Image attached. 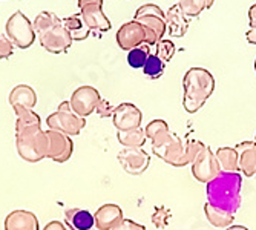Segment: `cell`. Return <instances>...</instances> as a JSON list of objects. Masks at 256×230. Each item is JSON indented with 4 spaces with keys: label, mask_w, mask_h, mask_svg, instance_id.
I'll use <instances>...</instances> for the list:
<instances>
[{
    "label": "cell",
    "mask_w": 256,
    "mask_h": 230,
    "mask_svg": "<svg viewBox=\"0 0 256 230\" xmlns=\"http://www.w3.org/2000/svg\"><path fill=\"white\" fill-rule=\"evenodd\" d=\"M242 175L240 172H220L206 184L207 202L215 209L235 215L241 206Z\"/></svg>",
    "instance_id": "cell-1"
},
{
    "label": "cell",
    "mask_w": 256,
    "mask_h": 230,
    "mask_svg": "<svg viewBox=\"0 0 256 230\" xmlns=\"http://www.w3.org/2000/svg\"><path fill=\"white\" fill-rule=\"evenodd\" d=\"M40 46L51 54H63L72 46V37L63 25V20L51 11H42L32 22Z\"/></svg>",
    "instance_id": "cell-2"
},
{
    "label": "cell",
    "mask_w": 256,
    "mask_h": 230,
    "mask_svg": "<svg viewBox=\"0 0 256 230\" xmlns=\"http://www.w3.org/2000/svg\"><path fill=\"white\" fill-rule=\"evenodd\" d=\"M215 90V78L206 68H190L182 78V108L186 112H198Z\"/></svg>",
    "instance_id": "cell-3"
},
{
    "label": "cell",
    "mask_w": 256,
    "mask_h": 230,
    "mask_svg": "<svg viewBox=\"0 0 256 230\" xmlns=\"http://www.w3.org/2000/svg\"><path fill=\"white\" fill-rule=\"evenodd\" d=\"M202 146L204 143L198 140L182 142L175 132H172L169 140L166 143H162L161 146L152 148V152L164 161V163L175 168H182L194 163V160L198 156Z\"/></svg>",
    "instance_id": "cell-4"
},
{
    "label": "cell",
    "mask_w": 256,
    "mask_h": 230,
    "mask_svg": "<svg viewBox=\"0 0 256 230\" xmlns=\"http://www.w3.org/2000/svg\"><path fill=\"white\" fill-rule=\"evenodd\" d=\"M16 142L18 155L30 163H37L44 156H48L50 138L46 132L40 129V126L16 130Z\"/></svg>",
    "instance_id": "cell-5"
},
{
    "label": "cell",
    "mask_w": 256,
    "mask_h": 230,
    "mask_svg": "<svg viewBox=\"0 0 256 230\" xmlns=\"http://www.w3.org/2000/svg\"><path fill=\"white\" fill-rule=\"evenodd\" d=\"M134 20L140 22L146 28V44L152 46L162 40V36L166 34V14L158 5L146 4L142 5L134 16Z\"/></svg>",
    "instance_id": "cell-6"
},
{
    "label": "cell",
    "mask_w": 256,
    "mask_h": 230,
    "mask_svg": "<svg viewBox=\"0 0 256 230\" xmlns=\"http://www.w3.org/2000/svg\"><path fill=\"white\" fill-rule=\"evenodd\" d=\"M46 123H48L50 129L63 132L69 136L78 135L86 126V120L72 109L69 102L60 103L57 110L46 118Z\"/></svg>",
    "instance_id": "cell-7"
},
{
    "label": "cell",
    "mask_w": 256,
    "mask_h": 230,
    "mask_svg": "<svg viewBox=\"0 0 256 230\" xmlns=\"http://www.w3.org/2000/svg\"><path fill=\"white\" fill-rule=\"evenodd\" d=\"M5 36L14 43L16 48L20 50H28L37 37L32 22L22 11H16L8 18L5 26Z\"/></svg>",
    "instance_id": "cell-8"
},
{
    "label": "cell",
    "mask_w": 256,
    "mask_h": 230,
    "mask_svg": "<svg viewBox=\"0 0 256 230\" xmlns=\"http://www.w3.org/2000/svg\"><path fill=\"white\" fill-rule=\"evenodd\" d=\"M220 172H221V168H220V163L215 156V152L208 146L204 144L201 152L198 154V156L194 160V163H192L194 178L202 184H207L208 181H212Z\"/></svg>",
    "instance_id": "cell-9"
},
{
    "label": "cell",
    "mask_w": 256,
    "mask_h": 230,
    "mask_svg": "<svg viewBox=\"0 0 256 230\" xmlns=\"http://www.w3.org/2000/svg\"><path fill=\"white\" fill-rule=\"evenodd\" d=\"M117 158L129 175H142L150 164V155L143 148H124L118 152Z\"/></svg>",
    "instance_id": "cell-10"
},
{
    "label": "cell",
    "mask_w": 256,
    "mask_h": 230,
    "mask_svg": "<svg viewBox=\"0 0 256 230\" xmlns=\"http://www.w3.org/2000/svg\"><path fill=\"white\" fill-rule=\"evenodd\" d=\"M100 100H102V96L94 86H80L78 89L74 90L69 103H71L72 109L80 115V117L86 118L88 115L96 112Z\"/></svg>",
    "instance_id": "cell-11"
},
{
    "label": "cell",
    "mask_w": 256,
    "mask_h": 230,
    "mask_svg": "<svg viewBox=\"0 0 256 230\" xmlns=\"http://www.w3.org/2000/svg\"><path fill=\"white\" fill-rule=\"evenodd\" d=\"M146 28L136 20L126 22L117 31V44L123 51H130L136 46L146 43Z\"/></svg>",
    "instance_id": "cell-12"
},
{
    "label": "cell",
    "mask_w": 256,
    "mask_h": 230,
    "mask_svg": "<svg viewBox=\"0 0 256 230\" xmlns=\"http://www.w3.org/2000/svg\"><path fill=\"white\" fill-rule=\"evenodd\" d=\"M46 135L50 138V150H48V158L57 161V163H64L71 158L74 152V143L71 136L58 132V130H46Z\"/></svg>",
    "instance_id": "cell-13"
},
{
    "label": "cell",
    "mask_w": 256,
    "mask_h": 230,
    "mask_svg": "<svg viewBox=\"0 0 256 230\" xmlns=\"http://www.w3.org/2000/svg\"><path fill=\"white\" fill-rule=\"evenodd\" d=\"M112 122L118 130H130L142 126L143 114L132 103H122L118 106H115Z\"/></svg>",
    "instance_id": "cell-14"
},
{
    "label": "cell",
    "mask_w": 256,
    "mask_h": 230,
    "mask_svg": "<svg viewBox=\"0 0 256 230\" xmlns=\"http://www.w3.org/2000/svg\"><path fill=\"white\" fill-rule=\"evenodd\" d=\"M188 28H189V17L181 11L178 4L170 6L169 11L166 12V32L170 37L181 38L188 32Z\"/></svg>",
    "instance_id": "cell-15"
},
{
    "label": "cell",
    "mask_w": 256,
    "mask_h": 230,
    "mask_svg": "<svg viewBox=\"0 0 256 230\" xmlns=\"http://www.w3.org/2000/svg\"><path fill=\"white\" fill-rule=\"evenodd\" d=\"M235 149L238 152L240 172L247 178L256 175V142H241Z\"/></svg>",
    "instance_id": "cell-16"
},
{
    "label": "cell",
    "mask_w": 256,
    "mask_h": 230,
    "mask_svg": "<svg viewBox=\"0 0 256 230\" xmlns=\"http://www.w3.org/2000/svg\"><path fill=\"white\" fill-rule=\"evenodd\" d=\"M94 216L98 230H112L123 220V210L117 204H104L96 212Z\"/></svg>",
    "instance_id": "cell-17"
},
{
    "label": "cell",
    "mask_w": 256,
    "mask_h": 230,
    "mask_svg": "<svg viewBox=\"0 0 256 230\" xmlns=\"http://www.w3.org/2000/svg\"><path fill=\"white\" fill-rule=\"evenodd\" d=\"M5 230H38V220L31 212L16 210L6 216Z\"/></svg>",
    "instance_id": "cell-18"
},
{
    "label": "cell",
    "mask_w": 256,
    "mask_h": 230,
    "mask_svg": "<svg viewBox=\"0 0 256 230\" xmlns=\"http://www.w3.org/2000/svg\"><path fill=\"white\" fill-rule=\"evenodd\" d=\"M66 224L72 230H92L96 227V216L86 209H69L64 214Z\"/></svg>",
    "instance_id": "cell-19"
},
{
    "label": "cell",
    "mask_w": 256,
    "mask_h": 230,
    "mask_svg": "<svg viewBox=\"0 0 256 230\" xmlns=\"http://www.w3.org/2000/svg\"><path fill=\"white\" fill-rule=\"evenodd\" d=\"M84 23L88 25V28L90 31H100V32H106L112 28V23L108 18V16L103 12L102 6H94V8H88L80 11Z\"/></svg>",
    "instance_id": "cell-20"
},
{
    "label": "cell",
    "mask_w": 256,
    "mask_h": 230,
    "mask_svg": "<svg viewBox=\"0 0 256 230\" xmlns=\"http://www.w3.org/2000/svg\"><path fill=\"white\" fill-rule=\"evenodd\" d=\"M10 104L12 108H25L32 109L37 104V94L36 90L28 84L16 86L10 94Z\"/></svg>",
    "instance_id": "cell-21"
},
{
    "label": "cell",
    "mask_w": 256,
    "mask_h": 230,
    "mask_svg": "<svg viewBox=\"0 0 256 230\" xmlns=\"http://www.w3.org/2000/svg\"><path fill=\"white\" fill-rule=\"evenodd\" d=\"M144 130H146V136L152 142V148H156V146H161L162 143H166L172 135L169 124L164 120H160V118L152 120L146 126Z\"/></svg>",
    "instance_id": "cell-22"
},
{
    "label": "cell",
    "mask_w": 256,
    "mask_h": 230,
    "mask_svg": "<svg viewBox=\"0 0 256 230\" xmlns=\"http://www.w3.org/2000/svg\"><path fill=\"white\" fill-rule=\"evenodd\" d=\"M63 25L68 30V32L71 34L74 42H82V40H86L89 37L90 30L84 23L82 14H72V16L64 17L63 18Z\"/></svg>",
    "instance_id": "cell-23"
},
{
    "label": "cell",
    "mask_w": 256,
    "mask_h": 230,
    "mask_svg": "<svg viewBox=\"0 0 256 230\" xmlns=\"http://www.w3.org/2000/svg\"><path fill=\"white\" fill-rule=\"evenodd\" d=\"M215 156L220 163L221 172H240V161H238V152L235 148H218L215 152Z\"/></svg>",
    "instance_id": "cell-24"
},
{
    "label": "cell",
    "mask_w": 256,
    "mask_h": 230,
    "mask_svg": "<svg viewBox=\"0 0 256 230\" xmlns=\"http://www.w3.org/2000/svg\"><path fill=\"white\" fill-rule=\"evenodd\" d=\"M117 138L124 148H143L146 143V130L140 126L130 130H118Z\"/></svg>",
    "instance_id": "cell-25"
},
{
    "label": "cell",
    "mask_w": 256,
    "mask_h": 230,
    "mask_svg": "<svg viewBox=\"0 0 256 230\" xmlns=\"http://www.w3.org/2000/svg\"><path fill=\"white\" fill-rule=\"evenodd\" d=\"M204 214H206L207 221L210 222L214 227H218V228L230 227L232 224H234V220H235V215L227 214V212L220 210V209H215V207L210 206L208 202L204 204Z\"/></svg>",
    "instance_id": "cell-26"
},
{
    "label": "cell",
    "mask_w": 256,
    "mask_h": 230,
    "mask_svg": "<svg viewBox=\"0 0 256 230\" xmlns=\"http://www.w3.org/2000/svg\"><path fill=\"white\" fill-rule=\"evenodd\" d=\"M215 0H180L178 5L181 11L189 18L198 17L204 10H208L214 6Z\"/></svg>",
    "instance_id": "cell-27"
},
{
    "label": "cell",
    "mask_w": 256,
    "mask_h": 230,
    "mask_svg": "<svg viewBox=\"0 0 256 230\" xmlns=\"http://www.w3.org/2000/svg\"><path fill=\"white\" fill-rule=\"evenodd\" d=\"M16 115H17V123H16V130H22L31 126H40V117L32 110V109H25V108H12Z\"/></svg>",
    "instance_id": "cell-28"
},
{
    "label": "cell",
    "mask_w": 256,
    "mask_h": 230,
    "mask_svg": "<svg viewBox=\"0 0 256 230\" xmlns=\"http://www.w3.org/2000/svg\"><path fill=\"white\" fill-rule=\"evenodd\" d=\"M150 46L143 43L136 46V48L128 51V64L134 69H143V66L146 64L149 56H150Z\"/></svg>",
    "instance_id": "cell-29"
},
{
    "label": "cell",
    "mask_w": 256,
    "mask_h": 230,
    "mask_svg": "<svg viewBox=\"0 0 256 230\" xmlns=\"http://www.w3.org/2000/svg\"><path fill=\"white\" fill-rule=\"evenodd\" d=\"M164 62H162L156 54H150L146 64L143 66V74L152 80L160 78L162 74H164Z\"/></svg>",
    "instance_id": "cell-30"
},
{
    "label": "cell",
    "mask_w": 256,
    "mask_h": 230,
    "mask_svg": "<svg viewBox=\"0 0 256 230\" xmlns=\"http://www.w3.org/2000/svg\"><path fill=\"white\" fill-rule=\"evenodd\" d=\"M172 218V212L164 206H156L155 210L152 214V224L156 228H166L170 222Z\"/></svg>",
    "instance_id": "cell-31"
},
{
    "label": "cell",
    "mask_w": 256,
    "mask_h": 230,
    "mask_svg": "<svg viewBox=\"0 0 256 230\" xmlns=\"http://www.w3.org/2000/svg\"><path fill=\"white\" fill-rule=\"evenodd\" d=\"M155 46H156V52L155 54L164 63H169L174 58L175 52H176L175 43L172 40H160Z\"/></svg>",
    "instance_id": "cell-32"
},
{
    "label": "cell",
    "mask_w": 256,
    "mask_h": 230,
    "mask_svg": "<svg viewBox=\"0 0 256 230\" xmlns=\"http://www.w3.org/2000/svg\"><path fill=\"white\" fill-rule=\"evenodd\" d=\"M12 52H14V43L6 36H0V58H10Z\"/></svg>",
    "instance_id": "cell-33"
},
{
    "label": "cell",
    "mask_w": 256,
    "mask_h": 230,
    "mask_svg": "<svg viewBox=\"0 0 256 230\" xmlns=\"http://www.w3.org/2000/svg\"><path fill=\"white\" fill-rule=\"evenodd\" d=\"M114 110H115V106H112L108 100H104V98H102L100 100V103L97 104V109H96V112L98 114V117H102V118H112V115H114Z\"/></svg>",
    "instance_id": "cell-34"
},
{
    "label": "cell",
    "mask_w": 256,
    "mask_h": 230,
    "mask_svg": "<svg viewBox=\"0 0 256 230\" xmlns=\"http://www.w3.org/2000/svg\"><path fill=\"white\" fill-rule=\"evenodd\" d=\"M112 230H146V227L143 224H138L132 220H122L117 226H115Z\"/></svg>",
    "instance_id": "cell-35"
},
{
    "label": "cell",
    "mask_w": 256,
    "mask_h": 230,
    "mask_svg": "<svg viewBox=\"0 0 256 230\" xmlns=\"http://www.w3.org/2000/svg\"><path fill=\"white\" fill-rule=\"evenodd\" d=\"M94 6H103V0H78V8L80 11L94 8Z\"/></svg>",
    "instance_id": "cell-36"
},
{
    "label": "cell",
    "mask_w": 256,
    "mask_h": 230,
    "mask_svg": "<svg viewBox=\"0 0 256 230\" xmlns=\"http://www.w3.org/2000/svg\"><path fill=\"white\" fill-rule=\"evenodd\" d=\"M248 25L250 28H256V4H253L248 10Z\"/></svg>",
    "instance_id": "cell-37"
},
{
    "label": "cell",
    "mask_w": 256,
    "mask_h": 230,
    "mask_svg": "<svg viewBox=\"0 0 256 230\" xmlns=\"http://www.w3.org/2000/svg\"><path fill=\"white\" fill-rule=\"evenodd\" d=\"M246 38L250 44H256V28H248L246 32Z\"/></svg>",
    "instance_id": "cell-38"
},
{
    "label": "cell",
    "mask_w": 256,
    "mask_h": 230,
    "mask_svg": "<svg viewBox=\"0 0 256 230\" xmlns=\"http://www.w3.org/2000/svg\"><path fill=\"white\" fill-rule=\"evenodd\" d=\"M44 230H66V228H64V226H63L62 222L52 221V222H50L48 226L44 227Z\"/></svg>",
    "instance_id": "cell-39"
},
{
    "label": "cell",
    "mask_w": 256,
    "mask_h": 230,
    "mask_svg": "<svg viewBox=\"0 0 256 230\" xmlns=\"http://www.w3.org/2000/svg\"><path fill=\"white\" fill-rule=\"evenodd\" d=\"M226 230H248L247 227H244V226H238V224H232L230 227H227Z\"/></svg>",
    "instance_id": "cell-40"
},
{
    "label": "cell",
    "mask_w": 256,
    "mask_h": 230,
    "mask_svg": "<svg viewBox=\"0 0 256 230\" xmlns=\"http://www.w3.org/2000/svg\"><path fill=\"white\" fill-rule=\"evenodd\" d=\"M254 72H256V58H254Z\"/></svg>",
    "instance_id": "cell-41"
},
{
    "label": "cell",
    "mask_w": 256,
    "mask_h": 230,
    "mask_svg": "<svg viewBox=\"0 0 256 230\" xmlns=\"http://www.w3.org/2000/svg\"><path fill=\"white\" fill-rule=\"evenodd\" d=\"M254 142H256V135H254Z\"/></svg>",
    "instance_id": "cell-42"
}]
</instances>
